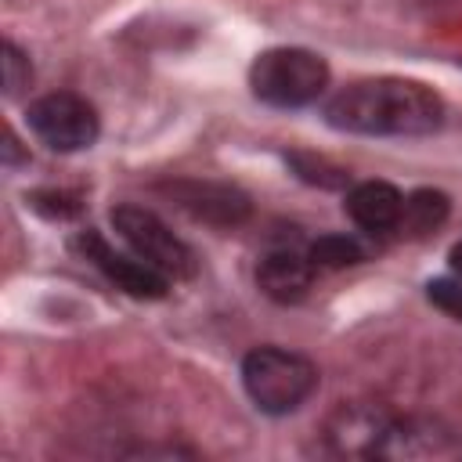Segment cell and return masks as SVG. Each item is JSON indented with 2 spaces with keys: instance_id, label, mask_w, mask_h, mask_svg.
<instances>
[{
  "instance_id": "cell-7",
  "label": "cell",
  "mask_w": 462,
  "mask_h": 462,
  "mask_svg": "<svg viewBox=\"0 0 462 462\" xmlns=\"http://www.w3.org/2000/svg\"><path fill=\"white\" fill-rule=\"evenodd\" d=\"M76 249L108 278L116 282L123 292L137 296V300H162L170 292V278L162 271H155L148 260H141L137 253H116L97 231H79L76 235Z\"/></svg>"
},
{
  "instance_id": "cell-6",
  "label": "cell",
  "mask_w": 462,
  "mask_h": 462,
  "mask_svg": "<svg viewBox=\"0 0 462 462\" xmlns=\"http://www.w3.org/2000/svg\"><path fill=\"white\" fill-rule=\"evenodd\" d=\"M372 458H390V462H458L462 458V433L451 430L440 419L426 415H408L390 422L383 433L379 448Z\"/></svg>"
},
{
  "instance_id": "cell-8",
  "label": "cell",
  "mask_w": 462,
  "mask_h": 462,
  "mask_svg": "<svg viewBox=\"0 0 462 462\" xmlns=\"http://www.w3.org/2000/svg\"><path fill=\"white\" fill-rule=\"evenodd\" d=\"M393 415L375 401H346L325 422V440L336 455H365L372 458Z\"/></svg>"
},
{
  "instance_id": "cell-13",
  "label": "cell",
  "mask_w": 462,
  "mask_h": 462,
  "mask_svg": "<svg viewBox=\"0 0 462 462\" xmlns=\"http://www.w3.org/2000/svg\"><path fill=\"white\" fill-rule=\"evenodd\" d=\"M307 256H310V263H314L318 271H339V267L357 263L365 253H361V245H357L354 238H346V235H321V238L307 249Z\"/></svg>"
},
{
  "instance_id": "cell-10",
  "label": "cell",
  "mask_w": 462,
  "mask_h": 462,
  "mask_svg": "<svg viewBox=\"0 0 462 462\" xmlns=\"http://www.w3.org/2000/svg\"><path fill=\"white\" fill-rule=\"evenodd\" d=\"M401 209H404V195L386 180L354 184L346 195V217L368 235H383V231L401 227Z\"/></svg>"
},
{
  "instance_id": "cell-3",
  "label": "cell",
  "mask_w": 462,
  "mask_h": 462,
  "mask_svg": "<svg viewBox=\"0 0 462 462\" xmlns=\"http://www.w3.org/2000/svg\"><path fill=\"white\" fill-rule=\"evenodd\" d=\"M249 87L263 105L303 108L328 87V65L307 47H271L253 61Z\"/></svg>"
},
{
  "instance_id": "cell-1",
  "label": "cell",
  "mask_w": 462,
  "mask_h": 462,
  "mask_svg": "<svg viewBox=\"0 0 462 462\" xmlns=\"http://www.w3.org/2000/svg\"><path fill=\"white\" fill-rule=\"evenodd\" d=\"M325 119L336 130L365 137H422L440 126L444 105L419 79L379 76L343 87L328 101Z\"/></svg>"
},
{
  "instance_id": "cell-16",
  "label": "cell",
  "mask_w": 462,
  "mask_h": 462,
  "mask_svg": "<svg viewBox=\"0 0 462 462\" xmlns=\"http://www.w3.org/2000/svg\"><path fill=\"white\" fill-rule=\"evenodd\" d=\"M448 260H451V274L462 282V242H458V245H451V256H448Z\"/></svg>"
},
{
  "instance_id": "cell-15",
  "label": "cell",
  "mask_w": 462,
  "mask_h": 462,
  "mask_svg": "<svg viewBox=\"0 0 462 462\" xmlns=\"http://www.w3.org/2000/svg\"><path fill=\"white\" fill-rule=\"evenodd\" d=\"M426 292H430V303H437L444 314H451V318L462 321V282H458V278H455V282H448V278L430 282Z\"/></svg>"
},
{
  "instance_id": "cell-11",
  "label": "cell",
  "mask_w": 462,
  "mask_h": 462,
  "mask_svg": "<svg viewBox=\"0 0 462 462\" xmlns=\"http://www.w3.org/2000/svg\"><path fill=\"white\" fill-rule=\"evenodd\" d=\"M170 191L180 199L184 209H191V213L202 217V220L238 224V220L249 213L245 195H238L235 188H224V184H199V180H188V184H173Z\"/></svg>"
},
{
  "instance_id": "cell-9",
  "label": "cell",
  "mask_w": 462,
  "mask_h": 462,
  "mask_svg": "<svg viewBox=\"0 0 462 462\" xmlns=\"http://www.w3.org/2000/svg\"><path fill=\"white\" fill-rule=\"evenodd\" d=\"M314 263L307 253L300 249H271L263 253L260 267H256V285L263 296H271L274 303H300L314 282Z\"/></svg>"
},
{
  "instance_id": "cell-2",
  "label": "cell",
  "mask_w": 462,
  "mask_h": 462,
  "mask_svg": "<svg viewBox=\"0 0 462 462\" xmlns=\"http://www.w3.org/2000/svg\"><path fill=\"white\" fill-rule=\"evenodd\" d=\"M242 386L249 401L267 415H289L318 390V368L310 357L285 346H256L242 361Z\"/></svg>"
},
{
  "instance_id": "cell-12",
  "label": "cell",
  "mask_w": 462,
  "mask_h": 462,
  "mask_svg": "<svg viewBox=\"0 0 462 462\" xmlns=\"http://www.w3.org/2000/svg\"><path fill=\"white\" fill-rule=\"evenodd\" d=\"M444 220H448V195H444V191L422 188V191H411V195L404 199L401 227H408L411 235H426V231L440 227Z\"/></svg>"
},
{
  "instance_id": "cell-5",
  "label": "cell",
  "mask_w": 462,
  "mask_h": 462,
  "mask_svg": "<svg viewBox=\"0 0 462 462\" xmlns=\"http://www.w3.org/2000/svg\"><path fill=\"white\" fill-rule=\"evenodd\" d=\"M25 123L32 130V137L40 144H47L51 152H83L97 141L101 134V119L97 108L69 90H54L36 97L25 108Z\"/></svg>"
},
{
  "instance_id": "cell-14",
  "label": "cell",
  "mask_w": 462,
  "mask_h": 462,
  "mask_svg": "<svg viewBox=\"0 0 462 462\" xmlns=\"http://www.w3.org/2000/svg\"><path fill=\"white\" fill-rule=\"evenodd\" d=\"M29 83H32V65H29V58L7 40V43H4V94H7V97H18V94H25Z\"/></svg>"
},
{
  "instance_id": "cell-4",
  "label": "cell",
  "mask_w": 462,
  "mask_h": 462,
  "mask_svg": "<svg viewBox=\"0 0 462 462\" xmlns=\"http://www.w3.org/2000/svg\"><path fill=\"white\" fill-rule=\"evenodd\" d=\"M112 224L119 231V238L141 256L148 260L155 271H162L170 282L177 278H191L195 274V253L184 238H177L152 209L144 206H134V202H123L112 209Z\"/></svg>"
}]
</instances>
